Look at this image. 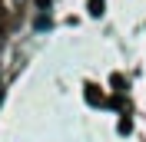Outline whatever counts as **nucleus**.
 Segmentation results:
<instances>
[{
	"mask_svg": "<svg viewBox=\"0 0 146 142\" xmlns=\"http://www.w3.org/2000/svg\"><path fill=\"white\" fill-rule=\"evenodd\" d=\"M90 13L100 17V13H103V0H90Z\"/></svg>",
	"mask_w": 146,
	"mask_h": 142,
	"instance_id": "nucleus-2",
	"label": "nucleus"
},
{
	"mask_svg": "<svg viewBox=\"0 0 146 142\" xmlns=\"http://www.w3.org/2000/svg\"><path fill=\"white\" fill-rule=\"evenodd\" d=\"M86 99L96 106V103H103V93H96V86H93V83H86Z\"/></svg>",
	"mask_w": 146,
	"mask_h": 142,
	"instance_id": "nucleus-1",
	"label": "nucleus"
}]
</instances>
